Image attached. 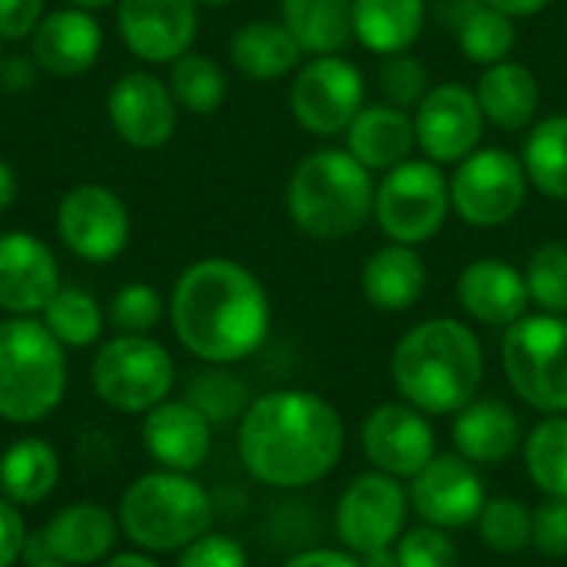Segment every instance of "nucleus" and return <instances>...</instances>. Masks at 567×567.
I'll return each mask as SVG.
<instances>
[{
	"label": "nucleus",
	"instance_id": "nucleus-31",
	"mask_svg": "<svg viewBox=\"0 0 567 567\" xmlns=\"http://www.w3.org/2000/svg\"><path fill=\"white\" fill-rule=\"evenodd\" d=\"M355 0H282V23L302 47V53H339L352 33Z\"/></svg>",
	"mask_w": 567,
	"mask_h": 567
},
{
	"label": "nucleus",
	"instance_id": "nucleus-50",
	"mask_svg": "<svg viewBox=\"0 0 567 567\" xmlns=\"http://www.w3.org/2000/svg\"><path fill=\"white\" fill-rule=\"evenodd\" d=\"M100 567H159L146 551H123V555H110Z\"/></svg>",
	"mask_w": 567,
	"mask_h": 567
},
{
	"label": "nucleus",
	"instance_id": "nucleus-1",
	"mask_svg": "<svg viewBox=\"0 0 567 567\" xmlns=\"http://www.w3.org/2000/svg\"><path fill=\"white\" fill-rule=\"evenodd\" d=\"M346 425L332 402L302 389H276L239 419V462L269 488H309L342 458Z\"/></svg>",
	"mask_w": 567,
	"mask_h": 567
},
{
	"label": "nucleus",
	"instance_id": "nucleus-21",
	"mask_svg": "<svg viewBox=\"0 0 567 567\" xmlns=\"http://www.w3.org/2000/svg\"><path fill=\"white\" fill-rule=\"evenodd\" d=\"M143 449L146 455L166 468L193 475L206 465L213 452V425L183 399V402H159L143 415Z\"/></svg>",
	"mask_w": 567,
	"mask_h": 567
},
{
	"label": "nucleus",
	"instance_id": "nucleus-9",
	"mask_svg": "<svg viewBox=\"0 0 567 567\" xmlns=\"http://www.w3.org/2000/svg\"><path fill=\"white\" fill-rule=\"evenodd\" d=\"M452 209L449 179L432 159H405L389 169L382 186H375V209L382 233L402 246H422L435 239Z\"/></svg>",
	"mask_w": 567,
	"mask_h": 567
},
{
	"label": "nucleus",
	"instance_id": "nucleus-39",
	"mask_svg": "<svg viewBox=\"0 0 567 567\" xmlns=\"http://www.w3.org/2000/svg\"><path fill=\"white\" fill-rule=\"evenodd\" d=\"M528 296L542 312L567 316V246L545 243L532 252L525 269Z\"/></svg>",
	"mask_w": 567,
	"mask_h": 567
},
{
	"label": "nucleus",
	"instance_id": "nucleus-2",
	"mask_svg": "<svg viewBox=\"0 0 567 567\" xmlns=\"http://www.w3.org/2000/svg\"><path fill=\"white\" fill-rule=\"evenodd\" d=\"M169 322L183 349L206 365H236L259 352L272 309L262 282L236 259H199L173 286Z\"/></svg>",
	"mask_w": 567,
	"mask_h": 567
},
{
	"label": "nucleus",
	"instance_id": "nucleus-11",
	"mask_svg": "<svg viewBox=\"0 0 567 567\" xmlns=\"http://www.w3.org/2000/svg\"><path fill=\"white\" fill-rule=\"evenodd\" d=\"M365 106V76L362 70L339 56L309 60L289 90V110L296 123L312 136H339Z\"/></svg>",
	"mask_w": 567,
	"mask_h": 567
},
{
	"label": "nucleus",
	"instance_id": "nucleus-53",
	"mask_svg": "<svg viewBox=\"0 0 567 567\" xmlns=\"http://www.w3.org/2000/svg\"><path fill=\"white\" fill-rule=\"evenodd\" d=\"M70 7H80V10H100V7H106V3H113V0H66Z\"/></svg>",
	"mask_w": 567,
	"mask_h": 567
},
{
	"label": "nucleus",
	"instance_id": "nucleus-12",
	"mask_svg": "<svg viewBox=\"0 0 567 567\" xmlns=\"http://www.w3.org/2000/svg\"><path fill=\"white\" fill-rule=\"evenodd\" d=\"M409 492L399 478L385 472L359 475L336 505V535L342 548L355 558L395 548L405 532Z\"/></svg>",
	"mask_w": 567,
	"mask_h": 567
},
{
	"label": "nucleus",
	"instance_id": "nucleus-20",
	"mask_svg": "<svg viewBox=\"0 0 567 567\" xmlns=\"http://www.w3.org/2000/svg\"><path fill=\"white\" fill-rule=\"evenodd\" d=\"M116 538H120L116 515L106 512L103 505L80 502V505L60 508L33 545H37L40 561L86 567L103 565L113 555Z\"/></svg>",
	"mask_w": 567,
	"mask_h": 567
},
{
	"label": "nucleus",
	"instance_id": "nucleus-37",
	"mask_svg": "<svg viewBox=\"0 0 567 567\" xmlns=\"http://www.w3.org/2000/svg\"><path fill=\"white\" fill-rule=\"evenodd\" d=\"M169 93L176 106L189 113H199V116L216 113L226 100V73L219 70L216 60L203 53H183L179 60H173Z\"/></svg>",
	"mask_w": 567,
	"mask_h": 567
},
{
	"label": "nucleus",
	"instance_id": "nucleus-33",
	"mask_svg": "<svg viewBox=\"0 0 567 567\" xmlns=\"http://www.w3.org/2000/svg\"><path fill=\"white\" fill-rule=\"evenodd\" d=\"M528 478L548 495L567 498V412L542 419L522 442Z\"/></svg>",
	"mask_w": 567,
	"mask_h": 567
},
{
	"label": "nucleus",
	"instance_id": "nucleus-28",
	"mask_svg": "<svg viewBox=\"0 0 567 567\" xmlns=\"http://www.w3.org/2000/svg\"><path fill=\"white\" fill-rule=\"evenodd\" d=\"M229 60L233 66L256 83L279 80L292 73L302 60V47L286 30V23L276 20H249L243 23L229 40Z\"/></svg>",
	"mask_w": 567,
	"mask_h": 567
},
{
	"label": "nucleus",
	"instance_id": "nucleus-10",
	"mask_svg": "<svg viewBox=\"0 0 567 567\" xmlns=\"http://www.w3.org/2000/svg\"><path fill=\"white\" fill-rule=\"evenodd\" d=\"M449 193H452V209L468 226L495 229L515 219L518 209L525 206L528 173L515 153L502 146H488L468 153L458 163L455 176L449 179Z\"/></svg>",
	"mask_w": 567,
	"mask_h": 567
},
{
	"label": "nucleus",
	"instance_id": "nucleus-46",
	"mask_svg": "<svg viewBox=\"0 0 567 567\" xmlns=\"http://www.w3.org/2000/svg\"><path fill=\"white\" fill-rule=\"evenodd\" d=\"M43 20V0H0V40H23Z\"/></svg>",
	"mask_w": 567,
	"mask_h": 567
},
{
	"label": "nucleus",
	"instance_id": "nucleus-40",
	"mask_svg": "<svg viewBox=\"0 0 567 567\" xmlns=\"http://www.w3.org/2000/svg\"><path fill=\"white\" fill-rule=\"evenodd\" d=\"M379 86L389 100V106H419L422 96L432 90L429 86V70L425 63L415 56V53H389L382 56V66H379Z\"/></svg>",
	"mask_w": 567,
	"mask_h": 567
},
{
	"label": "nucleus",
	"instance_id": "nucleus-26",
	"mask_svg": "<svg viewBox=\"0 0 567 567\" xmlns=\"http://www.w3.org/2000/svg\"><path fill=\"white\" fill-rule=\"evenodd\" d=\"M425 262L415 246L389 243L362 266V296L379 312H409L425 292Z\"/></svg>",
	"mask_w": 567,
	"mask_h": 567
},
{
	"label": "nucleus",
	"instance_id": "nucleus-52",
	"mask_svg": "<svg viewBox=\"0 0 567 567\" xmlns=\"http://www.w3.org/2000/svg\"><path fill=\"white\" fill-rule=\"evenodd\" d=\"M362 567H399V558H395V548H382V551H372V555H362L359 558Z\"/></svg>",
	"mask_w": 567,
	"mask_h": 567
},
{
	"label": "nucleus",
	"instance_id": "nucleus-44",
	"mask_svg": "<svg viewBox=\"0 0 567 567\" xmlns=\"http://www.w3.org/2000/svg\"><path fill=\"white\" fill-rule=\"evenodd\" d=\"M176 567H249V555L236 538L206 532L179 551Z\"/></svg>",
	"mask_w": 567,
	"mask_h": 567
},
{
	"label": "nucleus",
	"instance_id": "nucleus-3",
	"mask_svg": "<svg viewBox=\"0 0 567 567\" xmlns=\"http://www.w3.org/2000/svg\"><path fill=\"white\" fill-rule=\"evenodd\" d=\"M485 379L478 336L458 319H425L392 352V382L402 402L425 415L462 412Z\"/></svg>",
	"mask_w": 567,
	"mask_h": 567
},
{
	"label": "nucleus",
	"instance_id": "nucleus-15",
	"mask_svg": "<svg viewBox=\"0 0 567 567\" xmlns=\"http://www.w3.org/2000/svg\"><path fill=\"white\" fill-rule=\"evenodd\" d=\"M362 452L375 472L392 478H415L439 452L425 412L409 402L375 405L362 422Z\"/></svg>",
	"mask_w": 567,
	"mask_h": 567
},
{
	"label": "nucleus",
	"instance_id": "nucleus-13",
	"mask_svg": "<svg viewBox=\"0 0 567 567\" xmlns=\"http://www.w3.org/2000/svg\"><path fill=\"white\" fill-rule=\"evenodd\" d=\"M485 482L478 475V465L462 458L458 452L435 455L409 488V508L422 518V525L455 532L478 522L485 508Z\"/></svg>",
	"mask_w": 567,
	"mask_h": 567
},
{
	"label": "nucleus",
	"instance_id": "nucleus-32",
	"mask_svg": "<svg viewBox=\"0 0 567 567\" xmlns=\"http://www.w3.org/2000/svg\"><path fill=\"white\" fill-rule=\"evenodd\" d=\"M522 163L532 186L551 199H567V116H548L532 126Z\"/></svg>",
	"mask_w": 567,
	"mask_h": 567
},
{
	"label": "nucleus",
	"instance_id": "nucleus-49",
	"mask_svg": "<svg viewBox=\"0 0 567 567\" xmlns=\"http://www.w3.org/2000/svg\"><path fill=\"white\" fill-rule=\"evenodd\" d=\"M482 3H488V7H495V10H502L508 17H532V13L545 10L551 0H482Z\"/></svg>",
	"mask_w": 567,
	"mask_h": 567
},
{
	"label": "nucleus",
	"instance_id": "nucleus-6",
	"mask_svg": "<svg viewBox=\"0 0 567 567\" xmlns=\"http://www.w3.org/2000/svg\"><path fill=\"white\" fill-rule=\"evenodd\" d=\"M66 392V355L40 319L0 322V419L33 425L53 415Z\"/></svg>",
	"mask_w": 567,
	"mask_h": 567
},
{
	"label": "nucleus",
	"instance_id": "nucleus-8",
	"mask_svg": "<svg viewBox=\"0 0 567 567\" xmlns=\"http://www.w3.org/2000/svg\"><path fill=\"white\" fill-rule=\"evenodd\" d=\"M93 392L123 415H146L169 399L176 365L169 352L150 336H116L103 342L90 365Z\"/></svg>",
	"mask_w": 567,
	"mask_h": 567
},
{
	"label": "nucleus",
	"instance_id": "nucleus-7",
	"mask_svg": "<svg viewBox=\"0 0 567 567\" xmlns=\"http://www.w3.org/2000/svg\"><path fill=\"white\" fill-rule=\"evenodd\" d=\"M502 365L515 395L548 415L567 412V319L538 312L505 329Z\"/></svg>",
	"mask_w": 567,
	"mask_h": 567
},
{
	"label": "nucleus",
	"instance_id": "nucleus-35",
	"mask_svg": "<svg viewBox=\"0 0 567 567\" xmlns=\"http://www.w3.org/2000/svg\"><path fill=\"white\" fill-rule=\"evenodd\" d=\"M43 326L50 329V336L60 342V346H70V349H83V346H93L100 336H103V312H100V302L83 292V289H73V286H60L56 296L47 302V309L40 312Z\"/></svg>",
	"mask_w": 567,
	"mask_h": 567
},
{
	"label": "nucleus",
	"instance_id": "nucleus-55",
	"mask_svg": "<svg viewBox=\"0 0 567 567\" xmlns=\"http://www.w3.org/2000/svg\"><path fill=\"white\" fill-rule=\"evenodd\" d=\"M199 3H209V7H223V3H233V0H199Z\"/></svg>",
	"mask_w": 567,
	"mask_h": 567
},
{
	"label": "nucleus",
	"instance_id": "nucleus-27",
	"mask_svg": "<svg viewBox=\"0 0 567 567\" xmlns=\"http://www.w3.org/2000/svg\"><path fill=\"white\" fill-rule=\"evenodd\" d=\"M475 96H478L485 120L512 133L532 126L542 106L538 76L518 60H502V63L485 66V73L478 76Z\"/></svg>",
	"mask_w": 567,
	"mask_h": 567
},
{
	"label": "nucleus",
	"instance_id": "nucleus-47",
	"mask_svg": "<svg viewBox=\"0 0 567 567\" xmlns=\"http://www.w3.org/2000/svg\"><path fill=\"white\" fill-rule=\"evenodd\" d=\"M282 567H362L355 555H349L346 548H309V551H299L292 555Z\"/></svg>",
	"mask_w": 567,
	"mask_h": 567
},
{
	"label": "nucleus",
	"instance_id": "nucleus-4",
	"mask_svg": "<svg viewBox=\"0 0 567 567\" xmlns=\"http://www.w3.org/2000/svg\"><path fill=\"white\" fill-rule=\"evenodd\" d=\"M286 206L296 223L312 239H342L365 226L375 209L372 173L349 150H316L309 153L286 189Z\"/></svg>",
	"mask_w": 567,
	"mask_h": 567
},
{
	"label": "nucleus",
	"instance_id": "nucleus-17",
	"mask_svg": "<svg viewBox=\"0 0 567 567\" xmlns=\"http://www.w3.org/2000/svg\"><path fill=\"white\" fill-rule=\"evenodd\" d=\"M116 27L130 53L146 63H173L189 53L199 27L196 0H120Z\"/></svg>",
	"mask_w": 567,
	"mask_h": 567
},
{
	"label": "nucleus",
	"instance_id": "nucleus-43",
	"mask_svg": "<svg viewBox=\"0 0 567 567\" xmlns=\"http://www.w3.org/2000/svg\"><path fill=\"white\" fill-rule=\"evenodd\" d=\"M532 548L545 558L567 555V498H545L532 512Z\"/></svg>",
	"mask_w": 567,
	"mask_h": 567
},
{
	"label": "nucleus",
	"instance_id": "nucleus-51",
	"mask_svg": "<svg viewBox=\"0 0 567 567\" xmlns=\"http://www.w3.org/2000/svg\"><path fill=\"white\" fill-rule=\"evenodd\" d=\"M17 199V176L13 169L0 159V209H7Z\"/></svg>",
	"mask_w": 567,
	"mask_h": 567
},
{
	"label": "nucleus",
	"instance_id": "nucleus-22",
	"mask_svg": "<svg viewBox=\"0 0 567 567\" xmlns=\"http://www.w3.org/2000/svg\"><path fill=\"white\" fill-rule=\"evenodd\" d=\"M458 302L475 322L508 329L512 322L528 316L532 296H528L525 272H518L505 259L485 256V259H475L462 269Z\"/></svg>",
	"mask_w": 567,
	"mask_h": 567
},
{
	"label": "nucleus",
	"instance_id": "nucleus-54",
	"mask_svg": "<svg viewBox=\"0 0 567 567\" xmlns=\"http://www.w3.org/2000/svg\"><path fill=\"white\" fill-rule=\"evenodd\" d=\"M33 567H70V565H60V561H33Z\"/></svg>",
	"mask_w": 567,
	"mask_h": 567
},
{
	"label": "nucleus",
	"instance_id": "nucleus-16",
	"mask_svg": "<svg viewBox=\"0 0 567 567\" xmlns=\"http://www.w3.org/2000/svg\"><path fill=\"white\" fill-rule=\"evenodd\" d=\"M415 143L432 163H462L478 150L485 113L475 90L462 83L432 86L415 106Z\"/></svg>",
	"mask_w": 567,
	"mask_h": 567
},
{
	"label": "nucleus",
	"instance_id": "nucleus-48",
	"mask_svg": "<svg viewBox=\"0 0 567 567\" xmlns=\"http://www.w3.org/2000/svg\"><path fill=\"white\" fill-rule=\"evenodd\" d=\"M0 76H3V86H7V90H23V86H30V80H33L30 66H27L20 56L0 63Z\"/></svg>",
	"mask_w": 567,
	"mask_h": 567
},
{
	"label": "nucleus",
	"instance_id": "nucleus-30",
	"mask_svg": "<svg viewBox=\"0 0 567 567\" xmlns=\"http://www.w3.org/2000/svg\"><path fill=\"white\" fill-rule=\"evenodd\" d=\"M60 482V455L43 439H17L0 455V495L20 508L40 505Z\"/></svg>",
	"mask_w": 567,
	"mask_h": 567
},
{
	"label": "nucleus",
	"instance_id": "nucleus-41",
	"mask_svg": "<svg viewBox=\"0 0 567 567\" xmlns=\"http://www.w3.org/2000/svg\"><path fill=\"white\" fill-rule=\"evenodd\" d=\"M163 319V296L150 282L123 286L110 302V322L123 336H146Z\"/></svg>",
	"mask_w": 567,
	"mask_h": 567
},
{
	"label": "nucleus",
	"instance_id": "nucleus-42",
	"mask_svg": "<svg viewBox=\"0 0 567 567\" xmlns=\"http://www.w3.org/2000/svg\"><path fill=\"white\" fill-rule=\"evenodd\" d=\"M395 558L399 567H458V548L449 532L419 525L402 532V538L395 542Z\"/></svg>",
	"mask_w": 567,
	"mask_h": 567
},
{
	"label": "nucleus",
	"instance_id": "nucleus-5",
	"mask_svg": "<svg viewBox=\"0 0 567 567\" xmlns=\"http://www.w3.org/2000/svg\"><path fill=\"white\" fill-rule=\"evenodd\" d=\"M116 522L140 551L169 555L213 528V502L193 475L159 468L123 492Z\"/></svg>",
	"mask_w": 567,
	"mask_h": 567
},
{
	"label": "nucleus",
	"instance_id": "nucleus-19",
	"mask_svg": "<svg viewBox=\"0 0 567 567\" xmlns=\"http://www.w3.org/2000/svg\"><path fill=\"white\" fill-rule=\"evenodd\" d=\"M60 289V269L43 239L33 233L0 236V309L10 316H37Z\"/></svg>",
	"mask_w": 567,
	"mask_h": 567
},
{
	"label": "nucleus",
	"instance_id": "nucleus-18",
	"mask_svg": "<svg viewBox=\"0 0 567 567\" xmlns=\"http://www.w3.org/2000/svg\"><path fill=\"white\" fill-rule=\"evenodd\" d=\"M106 113L116 136L136 150H156L176 130V100L153 73H123L106 96Z\"/></svg>",
	"mask_w": 567,
	"mask_h": 567
},
{
	"label": "nucleus",
	"instance_id": "nucleus-36",
	"mask_svg": "<svg viewBox=\"0 0 567 567\" xmlns=\"http://www.w3.org/2000/svg\"><path fill=\"white\" fill-rule=\"evenodd\" d=\"M186 402L209 422V425H229L246 415L249 409V385L229 372V365H209L206 372L193 375L186 389Z\"/></svg>",
	"mask_w": 567,
	"mask_h": 567
},
{
	"label": "nucleus",
	"instance_id": "nucleus-14",
	"mask_svg": "<svg viewBox=\"0 0 567 567\" xmlns=\"http://www.w3.org/2000/svg\"><path fill=\"white\" fill-rule=\"evenodd\" d=\"M56 233L73 256L86 262H110L130 243V213L113 189L83 183L60 199Z\"/></svg>",
	"mask_w": 567,
	"mask_h": 567
},
{
	"label": "nucleus",
	"instance_id": "nucleus-38",
	"mask_svg": "<svg viewBox=\"0 0 567 567\" xmlns=\"http://www.w3.org/2000/svg\"><path fill=\"white\" fill-rule=\"evenodd\" d=\"M475 528L495 555H522L532 548V508L515 498H488Z\"/></svg>",
	"mask_w": 567,
	"mask_h": 567
},
{
	"label": "nucleus",
	"instance_id": "nucleus-45",
	"mask_svg": "<svg viewBox=\"0 0 567 567\" xmlns=\"http://www.w3.org/2000/svg\"><path fill=\"white\" fill-rule=\"evenodd\" d=\"M27 525L20 518V505L0 495V567H13L27 555Z\"/></svg>",
	"mask_w": 567,
	"mask_h": 567
},
{
	"label": "nucleus",
	"instance_id": "nucleus-25",
	"mask_svg": "<svg viewBox=\"0 0 567 567\" xmlns=\"http://www.w3.org/2000/svg\"><path fill=\"white\" fill-rule=\"evenodd\" d=\"M415 123L399 106H362L359 116L346 130V150L369 169V173H389L402 166L415 150Z\"/></svg>",
	"mask_w": 567,
	"mask_h": 567
},
{
	"label": "nucleus",
	"instance_id": "nucleus-24",
	"mask_svg": "<svg viewBox=\"0 0 567 567\" xmlns=\"http://www.w3.org/2000/svg\"><path fill=\"white\" fill-rule=\"evenodd\" d=\"M452 442L472 465H505L525 442L518 415L502 399H472L452 422Z\"/></svg>",
	"mask_w": 567,
	"mask_h": 567
},
{
	"label": "nucleus",
	"instance_id": "nucleus-34",
	"mask_svg": "<svg viewBox=\"0 0 567 567\" xmlns=\"http://www.w3.org/2000/svg\"><path fill=\"white\" fill-rule=\"evenodd\" d=\"M515 40H518V30H515V17L475 0L462 23H458V47L462 53L472 60V63H482V66H492V63H502L508 60V53L515 50Z\"/></svg>",
	"mask_w": 567,
	"mask_h": 567
},
{
	"label": "nucleus",
	"instance_id": "nucleus-23",
	"mask_svg": "<svg viewBox=\"0 0 567 567\" xmlns=\"http://www.w3.org/2000/svg\"><path fill=\"white\" fill-rule=\"evenodd\" d=\"M103 47V30L90 10L66 7L43 17L33 30V60L50 76H80L86 73Z\"/></svg>",
	"mask_w": 567,
	"mask_h": 567
},
{
	"label": "nucleus",
	"instance_id": "nucleus-29",
	"mask_svg": "<svg viewBox=\"0 0 567 567\" xmlns=\"http://www.w3.org/2000/svg\"><path fill=\"white\" fill-rule=\"evenodd\" d=\"M425 27V0H355L352 33L372 53H405Z\"/></svg>",
	"mask_w": 567,
	"mask_h": 567
}]
</instances>
